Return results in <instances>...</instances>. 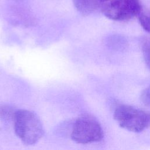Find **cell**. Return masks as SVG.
<instances>
[{"label": "cell", "instance_id": "6da1fadb", "mask_svg": "<svg viewBox=\"0 0 150 150\" xmlns=\"http://www.w3.org/2000/svg\"><path fill=\"white\" fill-rule=\"evenodd\" d=\"M13 122L16 135L26 145L36 144L43 135L42 124L37 115L32 111L17 110Z\"/></svg>", "mask_w": 150, "mask_h": 150}, {"label": "cell", "instance_id": "7a4b0ae2", "mask_svg": "<svg viewBox=\"0 0 150 150\" xmlns=\"http://www.w3.org/2000/svg\"><path fill=\"white\" fill-rule=\"evenodd\" d=\"M113 117L121 128L131 132H140L150 127V112L129 105H117Z\"/></svg>", "mask_w": 150, "mask_h": 150}, {"label": "cell", "instance_id": "3957f363", "mask_svg": "<svg viewBox=\"0 0 150 150\" xmlns=\"http://www.w3.org/2000/svg\"><path fill=\"white\" fill-rule=\"evenodd\" d=\"M71 137L78 144H87L101 141L104 137V132L96 118L89 114H84L75 121Z\"/></svg>", "mask_w": 150, "mask_h": 150}, {"label": "cell", "instance_id": "277c9868", "mask_svg": "<svg viewBox=\"0 0 150 150\" xmlns=\"http://www.w3.org/2000/svg\"><path fill=\"white\" fill-rule=\"evenodd\" d=\"M101 10L107 18L122 21L138 15L142 8L139 0H111L102 5Z\"/></svg>", "mask_w": 150, "mask_h": 150}, {"label": "cell", "instance_id": "5b68a950", "mask_svg": "<svg viewBox=\"0 0 150 150\" xmlns=\"http://www.w3.org/2000/svg\"><path fill=\"white\" fill-rule=\"evenodd\" d=\"M101 0H73L75 8L83 15H88L95 12L103 5Z\"/></svg>", "mask_w": 150, "mask_h": 150}, {"label": "cell", "instance_id": "8992f818", "mask_svg": "<svg viewBox=\"0 0 150 150\" xmlns=\"http://www.w3.org/2000/svg\"><path fill=\"white\" fill-rule=\"evenodd\" d=\"M138 19L142 28L148 32H150V9L141 10L139 13Z\"/></svg>", "mask_w": 150, "mask_h": 150}, {"label": "cell", "instance_id": "52a82bcc", "mask_svg": "<svg viewBox=\"0 0 150 150\" xmlns=\"http://www.w3.org/2000/svg\"><path fill=\"white\" fill-rule=\"evenodd\" d=\"M16 110L14 109L9 105H4L0 108V117L3 120L13 121Z\"/></svg>", "mask_w": 150, "mask_h": 150}, {"label": "cell", "instance_id": "ba28073f", "mask_svg": "<svg viewBox=\"0 0 150 150\" xmlns=\"http://www.w3.org/2000/svg\"><path fill=\"white\" fill-rule=\"evenodd\" d=\"M142 50L145 63L150 70V40H146L143 42Z\"/></svg>", "mask_w": 150, "mask_h": 150}, {"label": "cell", "instance_id": "9c48e42d", "mask_svg": "<svg viewBox=\"0 0 150 150\" xmlns=\"http://www.w3.org/2000/svg\"><path fill=\"white\" fill-rule=\"evenodd\" d=\"M141 101L147 107H150V86L145 88L141 94Z\"/></svg>", "mask_w": 150, "mask_h": 150}, {"label": "cell", "instance_id": "30bf717a", "mask_svg": "<svg viewBox=\"0 0 150 150\" xmlns=\"http://www.w3.org/2000/svg\"><path fill=\"white\" fill-rule=\"evenodd\" d=\"M103 2H106V1H109L110 0H101Z\"/></svg>", "mask_w": 150, "mask_h": 150}]
</instances>
